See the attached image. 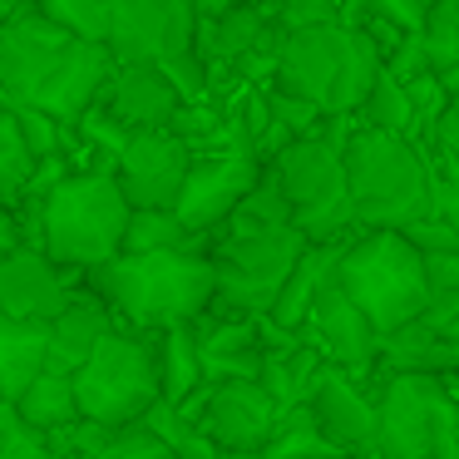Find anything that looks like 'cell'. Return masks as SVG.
Returning <instances> with one entry per match:
<instances>
[{"label":"cell","instance_id":"4","mask_svg":"<svg viewBox=\"0 0 459 459\" xmlns=\"http://www.w3.org/2000/svg\"><path fill=\"white\" fill-rule=\"evenodd\" d=\"M380 65L385 60H380L376 40L360 25L331 21V25H311V30L281 35L272 84L297 94V100H307V104H316L326 119H351L366 104Z\"/></svg>","mask_w":459,"mask_h":459},{"label":"cell","instance_id":"6","mask_svg":"<svg viewBox=\"0 0 459 459\" xmlns=\"http://www.w3.org/2000/svg\"><path fill=\"white\" fill-rule=\"evenodd\" d=\"M336 287L376 321L380 336L415 326L435 301V281H429L425 252L405 232H360L341 247L336 262Z\"/></svg>","mask_w":459,"mask_h":459},{"label":"cell","instance_id":"3","mask_svg":"<svg viewBox=\"0 0 459 459\" xmlns=\"http://www.w3.org/2000/svg\"><path fill=\"white\" fill-rule=\"evenodd\" d=\"M341 153H346L351 208H356L360 232H405L410 222L435 218L439 173L420 139L351 129Z\"/></svg>","mask_w":459,"mask_h":459},{"label":"cell","instance_id":"24","mask_svg":"<svg viewBox=\"0 0 459 459\" xmlns=\"http://www.w3.org/2000/svg\"><path fill=\"white\" fill-rule=\"evenodd\" d=\"M15 410L25 415V425H35L40 435H55V429L74 425L80 420V395H74V376L70 370L45 366L40 376L25 385V395L15 400Z\"/></svg>","mask_w":459,"mask_h":459},{"label":"cell","instance_id":"10","mask_svg":"<svg viewBox=\"0 0 459 459\" xmlns=\"http://www.w3.org/2000/svg\"><path fill=\"white\" fill-rule=\"evenodd\" d=\"M380 410V459H429L459 429V405L439 376L420 370H385L376 390Z\"/></svg>","mask_w":459,"mask_h":459},{"label":"cell","instance_id":"37","mask_svg":"<svg viewBox=\"0 0 459 459\" xmlns=\"http://www.w3.org/2000/svg\"><path fill=\"white\" fill-rule=\"evenodd\" d=\"M100 459H178L169 445H163L159 435H153L149 425H124V429H114L109 435V445H104V455Z\"/></svg>","mask_w":459,"mask_h":459},{"label":"cell","instance_id":"33","mask_svg":"<svg viewBox=\"0 0 459 459\" xmlns=\"http://www.w3.org/2000/svg\"><path fill=\"white\" fill-rule=\"evenodd\" d=\"M0 459H55L50 439L35 425H25V415L11 400H0Z\"/></svg>","mask_w":459,"mask_h":459},{"label":"cell","instance_id":"12","mask_svg":"<svg viewBox=\"0 0 459 459\" xmlns=\"http://www.w3.org/2000/svg\"><path fill=\"white\" fill-rule=\"evenodd\" d=\"M183 410L222 455H262L281 420V405L267 395L262 380H208Z\"/></svg>","mask_w":459,"mask_h":459},{"label":"cell","instance_id":"31","mask_svg":"<svg viewBox=\"0 0 459 459\" xmlns=\"http://www.w3.org/2000/svg\"><path fill=\"white\" fill-rule=\"evenodd\" d=\"M360 5V30L366 35H376V30H385L390 40H385V55L395 50V40L400 35H420V25H425V11H429V0H356ZM380 55V60H385Z\"/></svg>","mask_w":459,"mask_h":459},{"label":"cell","instance_id":"38","mask_svg":"<svg viewBox=\"0 0 459 459\" xmlns=\"http://www.w3.org/2000/svg\"><path fill=\"white\" fill-rule=\"evenodd\" d=\"M405 238L415 242V252H425V257H445V252H459V232L449 228L445 218H420V222H410L405 228Z\"/></svg>","mask_w":459,"mask_h":459},{"label":"cell","instance_id":"39","mask_svg":"<svg viewBox=\"0 0 459 459\" xmlns=\"http://www.w3.org/2000/svg\"><path fill=\"white\" fill-rule=\"evenodd\" d=\"M435 212L459 232V173H455V178H439V203H435Z\"/></svg>","mask_w":459,"mask_h":459},{"label":"cell","instance_id":"27","mask_svg":"<svg viewBox=\"0 0 459 459\" xmlns=\"http://www.w3.org/2000/svg\"><path fill=\"white\" fill-rule=\"evenodd\" d=\"M420 45H425L429 74L459 94V0H429L425 25H420Z\"/></svg>","mask_w":459,"mask_h":459},{"label":"cell","instance_id":"30","mask_svg":"<svg viewBox=\"0 0 459 459\" xmlns=\"http://www.w3.org/2000/svg\"><path fill=\"white\" fill-rule=\"evenodd\" d=\"M40 15H50L60 30L80 35V40H109V25H114V5L119 0H35Z\"/></svg>","mask_w":459,"mask_h":459},{"label":"cell","instance_id":"16","mask_svg":"<svg viewBox=\"0 0 459 459\" xmlns=\"http://www.w3.org/2000/svg\"><path fill=\"white\" fill-rule=\"evenodd\" d=\"M80 287V272H65L40 247H15L11 257H0V316L50 326Z\"/></svg>","mask_w":459,"mask_h":459},{"label":"cell","instance_id":"2","mask_svg":"<svg viewBox=\"0 0 459 459\" xmlns=\"http://www.w3.org/2000/svg\"><path fill=\"white\" fill-rule=\"evenodd\" d=\"M94 297L114 311V321L129 331H169L193 326L198 316L212 311L218 297V272L208 252H119L114 262L94 267L84 277Z\"/></svg>","mask_w":459,"mask_h":459},{"label":"cell","instance_id":"14","mask_svg":"<svg viewBox=\"0 0 459 459\" xmlns=\"http://www.w3.org/2000/svg\"><path fill=\"white\" fill-rule=\"evenodd\" d=\"M188 169H193V149L173 129L129 134V143L114 159V178H119L129 208H178Z\"/></svg>","mask_w":459,"mask_h":459},{"label":"cell","instance_id":"23","mask_svg":"<svg viewBox=\"0 0 459 459\" xmlns=\"http://www.w3.org/2000/svg\"><path fill=\"white\" fill-rule=\"evenodd\" d=\"M153 341H159L163 400H169V405H188V400L208 385L203 351H198V331L193 326H169V331H153Z\"/></svg>","mask_w":459,"mask_h":459},{"label":"cell","instance_id":"20","mask_svg":"<svg viewBox=\"0 0 459 459\" xmlns=\"http://www.w3.org/2000/svg\"><path fill=\"white\" fill-rule=\"evenodd\" d=\"M114 326H119V321H114V311L104 307V297H94L90 287H80L70 297V307L45 326V356H50L55 370H70L74 376Z\"/></svg>","mask_w":459,"mask_h":459},{"label":"cell","instance_id":"13","mask_svg":"<svg viewBox=\"0 0 459 459\" xmlns=\"http://www.w3.org/2000/svg\"><path fill=\"white\" fill-rule=\"evenodd\" d=\"M262 169H267V163H262L252 149L193 153L188 183H183V198H178V208H173V212H178L198 238H212V232L238 212V203L257 188Z\"/></svg>","mask_w":459,"mask_h":459},{"label":"cell","instance_id":"19","mask_svg":"<svg viewBox=\"0 0 459 459\" xmlns=\"http://www.w3.org/2000/svg\"><path fill=\"white\" fill-rule=\"evenodd\" d=\"M203 351V370L208 380H257L262 356H267V316H228V311H208L193 321Z\"/></svg>","mask_w":459,"mask_h":459},{"label":"cell","instance_id":"36","mask_svg":"<svg viewBox=\"0 0 459 459\" xmlns=\"http://www.w3.org/2000/svg\"><path fill=\"white\" fill-rule=\"evenodd\" d=\"M341 0H277L272 5V21H277L281 35H297V30H311V25H331L341 21Z\"/></svg>","mask_w":459,"mask_h":459},{"label":"cell","instance_id":"43","mask_svg":"<svg viewBox=\"0 0 459 459\" xmlns=\"http://www.w3.org/2000/svg\"><path fill=\"white\" fill-rule=\"evenodd\" d=\"M218 459H267V455H218Z\"/></svg>","mask_w":459,"mask_h":459},{"label":"cell","instance_id":"32","mask_svg":"<svg viewBox=\"0 0 459 459\" xmlns=\"http://www.w3.org/2000/svg\"><path fill=\"white\" fill-rule=\"evenodd\" d=\"M425 153H429L439 178H455L459 173V94H449L439 119L425 129Z\"/></svg>","mask_w":459,"mask_h":459},{"label":"cell","instance_id":"22","mask_svg":"<svg viewBox=\"0 0 459 459\" xmlns=\"http://www.w3.org/2000/svg\"><path fill=\"white\" fill-rule=\"evenodd\" d=\"M45 366H50V356H45V326L0 316V400L15 405V400L25 395V385H30Z\"/></svg>","mask_w":459,"mask_h":459},{"label":"cell","instance_id":"41","mask_svg":"<svg viewBox=\"0 0 459 459\" xmlns=\"http://www.w3.org/2000/svg\"><path fill=\"white\" fill-rule=\"evenodd\" d=\"M232 5H242V0H193V15H198V25H212V21H222Z\"/></svg>","mask_w":459,"mask_h":459},{"label":"cell","instance_id":"35","mask_svg":"<svg viewBox=\"0 0 459 459\" xmlns=\"http://www.w3.org/2000/svg\"><path fill=\"white\" fill-rule=\"evenodd\" d=\"M267 109H272V124H277L281 134H291V139H307V134H321V124H326V114L316 109V104L297 100V94L277 90V84H267Z\"/></svg>","mask_w":459,"mask_h":459},{"label":"cell","instance_id":"26","mask_svg":"<svg viewBox=\"0 0 459 459\" xmlns=\"http://www.w3.org/2000/svg\"><path fill=\"white\" fill-rule=\"evenodd\" d=\"M360 129H380V134H400V139H420V114L410 100V84L380 65L376 84H370L366 104H360Z\"/></svg>","mask_w":459,"mask_h":459},{"label":"cell","instance_id":"40","mask_svg":"<svg viewBox=\"0 0 459 459\" xmlns=\"http://www.w3.org/2000/svg\"><path fill=\"white\" fill-rule=\"evenodd\" d=\"M15 247H25V232L15 222V208H0V257H11Z\"/></svg>","mask_w":459,"mask_h":459},{"label":"cell","instance_id":"11","mask_svg":"<svg viewBox=\"0 0 459 459\" xmlns=\"http://www.w3.org/2000/svg\"><path fill=\"white\" fill-rule=\"evenodd\" d=\"M109 55L119 65H178L198 55L193 0H119L109 25Z\"/></svg>","mask_w":459,"mask_h":459},{"label":"cell","instance_id":"8","mask_svg":"<svg viewBox=\"0 0 459 459\" xmlns=\"http://www.w3.org/2000/svg\"><path fill=\"white\" fill-rule=\"evenodd\" d=\"M74 395H80V415L100 420V425H109V429L139 425L163 400L159 341L149 331L114 326L94 346V356L74 370Z\"/></svg>","mask_w":459,"mask_h":459},{"label":"cell","instance_id":"25","mask_svg":"<svg viewBox=\"0 0 459 459\" xmlns=\"http://www.w3.org/2000/svg\"><path fill=\"white\" fill-rule=\"evenodd\" d=\"M212 238H198L173 208H134L124 228V252H208Z\"/></svg>","mask_w":459,"mask_h":459},{"label":"cell","instance_id":"17","mask_svg":"<svg viewBox=\"0 0 459 459\" xmlns=\"http://www.w3.org/2000/svg\"><path fill=\"white\" fill-rule=\"evenodd\" d=\"M307 410L316 420V429L341 449V455H360V449H376L380 439V410L366 390L356 385V376L341 366H321L316 385L307 395Z\"/></svg>","mask_w":459,"mask_h":459},{"label":"cell","instance_id":"34","mask_svg":"<svg viewBox=\"0 0 459 459\" xmlns=\"http://www.w3.org/2000/svg\"><path fill=\"white\" fill-rule=\"evenodd\" d=\"M109 435H114L109 425L80 415L74 425L55 429V435H45V439H50V455H55V459H100L104 445H109Z\"/></svg>","mask_w":459,"mask_h":459},{"label":"cell","instance_id":"7","mask_svg":"<svg viewBox=\"0 0 459 459\" xmlns=\"http://www.w3.org/2000/svg\"><path fill=\"white\" fill-rule=\"evenodd\" d=\"M346 134L321 129V134H307V139H291L267 163L281 198L291 208V222H297V232L307 242H351V232H356L346 153H341Z\"/></svg>","mask_w":459,"mask_h":459},{"label":"cell","instance_id":"21","mask_svg":"<svg viewBox=\"0 0 459 459\" xmlns=\"http://www.w3.org/2000/svg\"><path fill=\"white\" fill-rule=\"evenodd\" d=\"M341 247H346V242H307V252H301L297 272L287 277V287H281L277 307H272V316H267L277 331H291V336H301L311 301H316V291L331 281V272H336V262H341Z\"/></svg>","mask_w":459,"mask_h":459},{"label":"cell","instance_id":"5","mask_svg":"<svg viewBox=\"0 0 459 459\" xmlns=\"http://www.w3.org/2000/svg\"><path fill=\"white\" fill-rule=\"evenodd\" d=\"M129 212L134 208L114 169H70L45 198L40 252L55 257L65 272L90 277L94 267H104L124 252Z\"/></svg>","mask_w":459,"mask_h":459},{"label":"cell","instance_id":"1","mask_svg":"<svg viewBox=\"0 0 459 459\" xmlns=\"http://www.w3.org/2000/svg\"><path fill=\"white\" fill-rule=\"evenodd\" d=\"M114 70L119 60L109 55V45L60 30L50 15H40L35 0H25L0 25V100L5 104H30L55 114L60 124H80L100 104Z\"/></svg>","mask_w":459,"mask_h":459},{"label":"cell","instance_id":"44","mask_svg":"<svg viewBox=\"0 0 459 459\" xmlns=\"http://www.w3.org/2000/svg\"><path fill=\"white\" fill-rule=\"evenodd\" d=\"M455 435H459V429H455Z\"/></svg>","mask_w":459,"mask_h":459},{"label":"cell","instance_id":"42","mask_svg":"<svg viewBox=\"0 0 459 459\" xmlns=\"http://www.w3.org/2000/svg\"><path fill=\"white\" fill-rule=\"evenodd\" d=\"M429 459H459V435L449 439V445H439V449H435V455H429Z\"/></svg>","mask_w":459,"mask_h":459},{"label":"cell","instance_id":"29","mask_svg":"<svg viewBox=\"0 0 459 459\" xmlns=\"http://www.w3.org/2000/svg\"><path fill=\"white\" fill-rule=\"evenodd\" d=\"M143 425H149L153 435H159L178 459H218V455H222V449L212 445L208 435H203V425H198V420H193L183 405H169V400H159V405L143 415Z\"/></svg>","mask_w":459,"mask_h":459},{"label":"cell","instance_id":"18","mask_svg":"<svg viewBox=\"0 0 459 459\" xmlns=\"http://www.w3.org/2000/svg\"><path fill=\"white\" fill-rule=\"evenodd\" d=\"M94 109H104L129 134L173 129V119H178V109H183V94H178V84L163 74V65H119Z\"/></svg>","mask_w":459,"mask_h":459},{"label":"cell","instance_id":"28","mask_svg":"<svg viewBox=\"0 0 459 459\" xmlns=\"http://www.w3.org/2000/svg\"><path fill=\"white\" fill-rule=\"evenodd\" d=\"M35 169H40V163H35V153L25 149L21 124H15V109L0 100V208H15V203L25 198Z\"/></svg>","mask_w":459,"mask_h":459},{"label":"cell","instance_id":"9","mask_svg":"<svg viewBox=\"0 0 459 459\" xmlns=\"http://www.w3.org/2000/svg\"><path fill=\"white\" fill-rule=\"evenodd\" d=\"M307 238L297 228H262V232H212V272H218V297L212 311L228 316H272L287 277L297 272Z\"/></svg>","mask_w":459,"mask_h":459},{"label":"cell","instance_id":"15","mask_svg":"<svg viewBox=\"0 0 459 459\" xmlns=\"http://www.w3.org/2000/svg\"><path fill=\"white\" fill-rule=\"evenodd\" d=\"M301 336L321 351L326 366H341V370H351V376L376 370L380 356H385V336H380L376 321L336 287V272H331V281L316 291V301H311Z\"/></svg>","mask_w":459,"mask_h":459}]
</instances>
